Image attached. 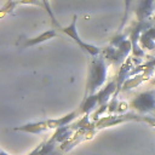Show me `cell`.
Instances as JSON below:
<instances>
[{
	"label": "cell",
	"instance_id": "6da1fadb",
	"mask_svg": "<svg viewBox=\"0 0 155 155\" xmlns=\"http://www.w3.org/2000/svg\"><path fill=\"white\" fill-rule=\"evenodd\" d=\"M107 74H108V65L105 63V58L101 54L92 57L88 65V75H87L84 98L93 96L96 92H98L102 88V86L107 80Z\"/></svg>",
	"mask_w": 155,
	"mask_h": 155
},
{
	"label": "cell",
	"instance_id": "7a4b0ae2",
	"mask_svg": "<svg viewBox=\"0 0 155 155\" xmlns=\"http://www.w3.org/2000/svg\"><path fill=\"white\" fill-rule=\"evenodd\" d=\"M80 114L79 110L71 111L59 119H51V120H46V121H40V122H29L25 124L23 126L16 127V131H23V132H31V133H39L44 130L47 128H59V127H64L68 124H70L75 117H78V115Z\"/></svg>",
	"mask_w": 155,
	"mask_h": 155
},
{
	"label": "cell",
	"instance_id": "3957f363",
	"mask_svg": "<svg viewBox=\"0 0 155 155\" xmlns=\"http://www.w3.org/2000/svg\"><path fill=\"white\" fill-rule=\"evenodd\" d=\"M76 21H78V16L74 15V16H73V19H71V23H70L69 25H67V27H61V30H62L64 34H67L70 39H73V40L79 45V47L82 48L85 52H87L91 57H94V56L101 54L102 50H101L98 46L92 45V44H88V42H85V41L80 38V35H79V33H78Z\"/></svg>",
	"mask_w": 155,
	"mask_h": 155
},
{
	"label": "cell",
	"instance_id": "277c9868",
	"mask_svg": "<svg viewBox=\"0 0 155 155\" xmlns=\"http://www.w3.org/2000/svg\"><path fill=\"white\" fill-rule=\"evenodd\" d=\"M130 107H132L134 110L142 114L155 111V90L145 91L137 94L131 101Z\"/></svg>",
	"mask_w": 155,
	"mask_h": 155
},
{
	"label": "cell",
	"instance_id": "5b68a950",
	"mask_svg": "<svg viewBox=\"0 0 155 155\" xmlns=\"http://www.w3.org/2000/svg\"><path fill=\"white\" fill-rule=\"evenodd\" d=\"M116 87H117V81L111 80L104 87H102L97 93H94L96 97H97V102H98L99 107L108 105V102H109L110 97L116 93V90H117Z\"/></svg>",
	"mask_w": 155,
	"mask_h": 155
},
{
	"label": "cell",
	"instance_id": "8992f818",
	"mask_svg": "<svg viewBox=\"0 0 155 155\" xmlns=\"http://www.w3.org/2000/svg\"><path fill=\"white\" fill-rule=\"evenodd\" d=\"M155 10V0H140L136 8L138 22H145Z\"/></svg>",
	"mask_w": 155,
	"mask_h": 155
},
{
	"label": "cell",
	"instance_id": "52a82bcc",
	"mask_svg": "<svg viewBox=\"0 0 155 155\" xmlns=\"http://www.w3.org/2000/svg\"><path fill=\"white\" fill-rule=\"evenodd\" d=\"M54 36H57V31L54 29H47L44 33H41L40 35H36L34 38L30 39H25V41L23 42V47H31V46H36L39 44H42L45 41H48L51 39H53Z\"/></svg>",
	"mask_w": 155,
	"mask_h": 155
},
{
	"label": "cell",
	"instance_id": "ba28073f",
	"mask_svg": "<svg viewBox=\"0 0 155 155\" xmlns=\"http://www.w3.org/2000/svg\"><path fill=\"white\" fill-rule=\"evenodd\" d=\"M131 6H132V0H124V15H122V19H121V23L119 25L117 33H121L122 29L125 28V25L128 21V15H130V11H131Z\"/></svg>",
	"mask_w": 155,
	"mask_h": 155
},
{
	"label": "cell",
	"instance_id": "9c48e42d",
	"mask_svg": "<svg viewBox=\"0 0 155 155\" xmlns=\"http://www.w3.org/2000/svg\"><path fill=\"white\" fill-rule=\"evenodd\" d=\"M139 44H140L142 48H147V50H154L155 48V40L153 38H150L144 30H143V33L140 35Z\"/></svg>",
	"mask_w": 155,
	"mask_h": 155
},
{
	"label": "cell",
	"instance_id": "30bf717a",
	"mask_svg": "<svg viewBox=\"0 0 155 155\" xmlns=\"http://www.w3.org/2000/svg\"><path fill=\"white\" fill-rule=\"evenodd\" d=\"M41 1H42V4H44L45 10L47 11V13H48L50 18L52 19V22H53L57 27H59V23L56 21V17H54V15H53V12H52V7H51V4H50V0H41Z\"/></svg>",
	"mask_w": 155,
	"mask_h": 155
},
{
	"label": "cell",
	"instance_id": "8fae6325",
	"mask_svg": "<svg viewBox=\"0 0 155 155\" xmlns=\"http://www.w3.org/2000/svg\"><path fill=\"white\" fill-rule=\"evenodd\" d=\"M140 82V76H136V78H131L130 80H127V81H125V84H124V90H130V88H132V87H136V85H138Z\"/></svg>",
	"mask_w": 155,
	"mask_h": 155
},
{
	"label": "cell",
	"instance_id": "7c38bea8",
	"mask_svg": "<svg viewBox=\"0 0 155 155\" xmlns=\"http://www.w3.org/2000/svg\"><path fill=\"white\" fill-rule=\"evenodd\" d=\"M1 155H7V154H6V153H5L4 150H2V151H1Z\"/></svg>",
	"mask_w": 155,
	"mask_h": 155
},
{
	"label": "cell",
	"instance_id": "4fadbf2b",
	"mask_svg": "<svg viewBox=\"0 0 155 155\" xmlns=\"http://www.w3.org/2000/svg\"><path fill=\"white\" fill-rule=\"evenodd\" d=\"M154 22H155V16H154Z\"/></svg>",
	"mask_w": 155,
	"mask_h": 155
}]
</instances>
